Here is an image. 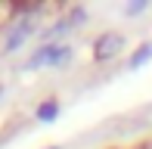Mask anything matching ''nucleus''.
<instances>
[{"label":"nucleus","mask_w":152,"mask_h":149,"mask_svg":"<svg viewBox=\"0 0 152 149\" xmlns=\"http://www.w3.org/2000/svg\"><path fill=\"white\" fill-rule=\"evenodd\" d=\"M121 47H124V37L118 31H106V34H99L93 40V59L96 62H109V59H115L121 53Z\"/></svg>","instance_id":"nucleus-1"},{"label":"nucleus","mask_w":152,"mask_h":149,"mask_svg":"<svg viewBox=\"0 0 152 149\" xmlns=\"http://www.w3.org/2000/svg\"><path fill=\"white\" fill-rule=\"evenodd\" d=\"M68 47H44V50H37V56L28 59L25 62V69H37V65H56L62 59H68Z\"/></svg>","instance_id":"nucleus-2"},{"label":"nucleus","mask_w":152,"mask_h":149,"mask_svg":"<svg viewBox=\"0 0 152 149\" xmlns=\"http://www.w3.org/2000/svg\"><path fill=\"white\" fill-rule=\"evenodd\" d=\"M56 112H59V103H56V99H47V103L37 109V121H53Z\"/></svg>","instance_id":"nucleus-3"},{"label":"nucleus","mask_w":152,"mask_h":149,"mask_svg":"<svg viewBox=\"0 0 152 149\" xmlns=\"http://www.w3.org/2000/svg\"><path fill=\"white\" fill-rule=\"evenodd\" d=\"M28 34H31V28H28V25H22V28H19V31H16V34H12V37H10V44H6V50H16V47H19V44H22V40H25V37H28Z\"/></svg>","instance_id":"nucleus-4"},{"label":"nucleus","mask_w":152,"mask_h":149,"mask_svg":"<svg viewBox=\"0 0 152 149\" xmlns=\"http://www.w3.org/2000/svg\"><path fill=\"white\" fill-rule=\"evenodd\" d=\"M149 56H152V44H143L140 50H137V56L130 59V69H137V65H140L143 59H149Z\"/></svg>","instance_id":"nucleus-5"}]
</instances>
